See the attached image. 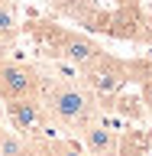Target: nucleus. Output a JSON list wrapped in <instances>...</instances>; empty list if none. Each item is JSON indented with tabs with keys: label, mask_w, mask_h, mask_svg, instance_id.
Returning a JSON list of instances; mask_svg holds the SVG:
<instances>
[{
	"label": "nucleus",
	"mask_w": 152,
	"mask_h": 156,
	"mask_svg": "<svg viewBox=\"0 0 152 156\" xmlns=\"http://www.w3.org/2000/svg\"><path fill=\"white\" fill-rule=\"evenodd\" d=\"M81 136H84L87 156H120V133L110 130L100 117H97L94 124H87L81 130Z\"/></svg>",
	"instance_id": "6"
},
{
	"label": "nucleus",
	"mask_w": 152,
	"mask_h": 156,
	"mask_svg": "<svg viewBox=\"0 0 152 156\" xmlns=\"http://www.w3.org/2000/svg\"><path fill=\"white\" fill-rule=\"evenodd\" d=\"M46 153L49 156H87V150L78 146V140H52V143H46Z\"/></svg>",
	"instance_id": "9"
},
{
	"label": "nucleus",
	"mask_w": 152,
	"mask_h": 156,
	"mask_svg": "<svg viewBox=\"0 0 152 156\" xmlns=\"http://www.w3.org/2000/svg\"><path fill=\"white\" fill-rule=\"evenodd\" d=\"M29 29H32L58 58H65L68 65H75L78 72L104 55V46H100L97 39L78 33V29H65V26H55V23H29Z\"/></svg>",
	"instance_id": "2"
},
{
	"label": "nucleus",
	"mask_w": 152,
	"mask_h": 156,
	"mask_svg": "<svg viewBox=\"0 0 152 156\" xmlns=\"http://www.w3.org/2000/svg\"><path fill=\"white\" fill-rule=\"evenodd\" d=\"M139 98H143L139 104H146V111H149V117H152V68L139 78Z\"/></svg>",
	"instance_id": "10"
},
{
	"label": "nucleus",
	"mask_w": 152,
	"mask_h": 156,
	"mask_svg": "<svg viewBox=\"0 0 152 156\" xmlns=\"http://www.w3.org/2000/svg\"><path fill=\"white\" fill-rule=\"evenodd\" d=\"M7 49H10V39H3V36H0V58L7 55Z\"/></svg>",
	"instance_id": "11"
},
{
	"label": "nucleus",
	"mask_w": 152,
	"mask_h": 156,
	"mask_svg": "<svg viewBox=\"0 0 152 156\" xmlns=\"http://www.w3.org/2000/svg\"><path fill=\"white\" fill-rule=\"evenodd\" d=\"M7 120L13 130L29 133V130L42 127L49 117H46V107H42L39 98H13V101H7Z\"/></svg>",
	"instance_id": "5"
},
{
	"label": "nucleus",
	"mask_w": 152,
	"mask_h": 156,
	"mask_svg": "<svg viewBox=\"0 0 152 156\" xmlns=\"http://www.w3.org/2000/svg\"><path fill=\"white\" fill-rule=\"evenodd\" d=\"M0 133H3V127H0Z\"/></svg>",
	"instance_id": "13"
},
{
	"label": "nucleus",
	"mask_w": 152,
	"mask_h": 156,
	"mask_svg": "<svg viewBox=\"0 0 152 156\" xmlns=\"http://www.w3.org/2000/svg\"><path fill=\"white\" fill-rule=\"evenodd\" d=\"M117 3H139V0H117Z\"/></svg>",
	"instance_id": "12"
},
{
	"label": "nucleus",
	"mask_w": 152,
	"mask_h": 156,
	"mask_svg": "<svg viewBox=\"0 0 152 156\" xmlns=\"http://www.w3.org/2000/svg\"><path fill=\"white\" fill-rule=\"evenodd\" d=\"M23 33V23H19V7L13 0H0V36L3 39H13Z\"/></svg>",
	"instance_id": "7"
},
{
	"label": "nucleus",
	"mask_w": 152,
	"mask_h": 156,
	"mask_svg": "<svg viewBox=\"0 0 152 156\" xmlns=\"http://www.w3.org/2000/svg\"><path fill=\"white\" fill-rule=\"evenodd\" d=\"M81 75H84V85L97 94L100 104H104L107 98H113L117 91H123L126 81H130V75H126V62L107 55V52L97 58V62H91L87 68H81Z\"/></svg>",
	"instance_id": "3"
},
{
	"label": "nucleus",
	"mask_w": 152,
	"mask_h": 156,
	"mask_svg": "<svg viewBox=\"0 0 152 156\" xmlns=\"http://www.w3.org/2000/svg\"><path fill=\"white\" fill-rule=\"evenodd\" d=\"M39 101L46 107V117L55 120L65 130H84L100 117V101L84 81H71V78H55V81H42Z\"/></svg>",
	"instance_id": "1"
},
{
	"label": "nucleus",
	"mask_w": 152,
	"mask_h": 156,
	"mask_svg": "<svg viewBox=\"0 0 152 156\" xmlns=\"http://www.w3.org/2000/svg\"><path fill=\"white\" fill-rule=\"evenodd\" d=\"M0 156H29V140L19 130H3L0 133Z\"/></svg>",
	"instance_id": "8"
},
{
	"label": "nucleus",
	"mask_w": 152,
	"mask_h": 156,
	"mask_svg": "<svg viewBox=\"0 0 152 156\" xmlns=\"http://www.w3.org/2000/svg\"><path fill=\"white\" fill-rule=\"evenodd\" d=\"M42 91V75L26 62H10L7 55L0 58V98H39Z\"/></svg>",
	"instance_id": "4"
}]
</instances>
